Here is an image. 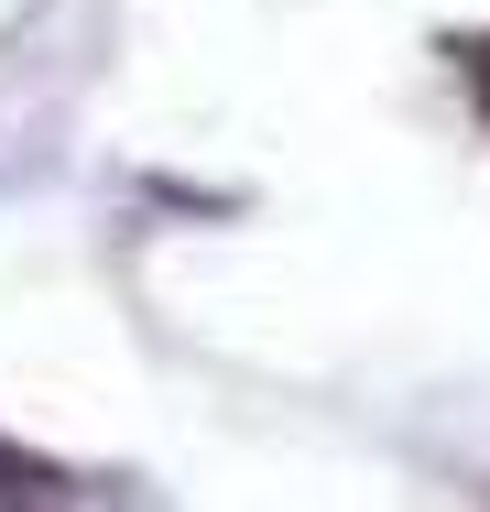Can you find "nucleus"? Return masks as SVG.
Listing matches in <instances>:
<instances>
[{
    "label": "nucleus",
    "instance_id": "nucleus-1",
    "mask_svg": "<svg viewBox=\"0 0 490 512\" xmlns=\"http://www.w3.org/2000/svg\"><path fill=\"white\" fill-rule=\"evenodd\" d=\"M55 502H66V469L0 436V512H55Z\"/></svg>",
    "mask_w": 490,
    "mask_h": 512
},
{
    "label": "nucleus",
    "instance_id": "nucleus-2",
    "mask_svg": "<svg viewBox=\"0 0 490 512\" xmlns=\"http://www.w3.org/2000/svg\"><path fill=\"white\" fill-rule=\"evenodd\" d=\"M458 77H469V88H480V109H490V33H480V44H458Z\"/></svg>",
    "mask_w": 490,
    "mask_h": 512
}]
</instances>
